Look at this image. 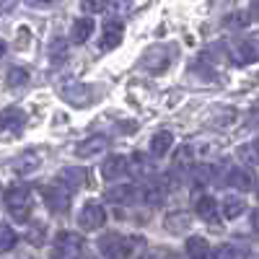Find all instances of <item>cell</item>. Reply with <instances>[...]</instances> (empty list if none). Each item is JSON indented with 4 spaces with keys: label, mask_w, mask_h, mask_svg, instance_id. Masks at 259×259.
<instances>
[{
    "label": "cell",
    "mask_w": 259,
    "mask_h": 259,
    "mask_svg": "<svg viewBox=\"0 0 259 259\" xmlns=\"http://www.w3.org/2000/svg\"><path fill=\"white\" fill-rule=\"evenodd\" d=\"M41 200H45V205L50 207V212H68L70 210V194L68 189L62 187H45L41 189Z\"/></svg>",
    "instance_id": "5"
},
{
    "label": "cell",
    "mask_w": 259,
    "mask_h": 259,
    "mask_svg": "<svg viewBox=\"0 0 259 259\" xmlns=\"http://www.w3.org/2000/svg\"><path fill=\"white\" fill-rule=\"evenodd\" d=\"M231 60H233L236 65H249V62L256 60V52H254V47L249 45V41H241V45H236V47L231 50Z\"/></svg>",
    "instance_id": "18"
},
{
    "label": "cell",
    "mask_w": 259,
    "mask_h": 259,
    "mask_svg": "<svg viewBox=\"0 0 259 259\" xmlns=\"http://www.w3.org/2000/svg\"><path fill=\"white\" fill-rule=\"evenodd\" d=\"M60 182H62L65 187L75 189V187H80V184L85 182V171H83V168H73V166H68V168H62V171H60Z\"/></svg>",
    "instance_id": "20"
},
{
    "label": "cell",
    "mask_w": 259,
    "mask_h": 259,
    "mask_svg": "<svg viewBox=\"0 0 259 259\" xmlns=\"http://www.w3.org/2000/svg\"><path fill=\"white\" fill-rule=\"evenodd\" d=\"M143 200L148 202V205H161L163 200H166V187L161 184V182H150V184H145L143 187Z\"/></svg>",
    "instance_id": "16"
},
{
    "label": "cell",
    "mask_w": 259,
    "mask_h": 259,
    "mask_svg": "<svg viewBox=\"0 0 259 259\" xmlns=\"http://www.w3.org/2000/svg\"><path fill=\"white\" fill-rule=\"evenodd\" d=\"M187 256L189 259H210V244L202 236H189L187 239Z\"/></svg>",
    "instance_id": "14"
},
{
    "label": "cell",
    "mask_w": 259,
    "mask_h": 259,
    "mask_svg": "<svg viewBox=\"0 0 259 259\" xmlns=\"http://www.w3.org/2000/svg\"><path fill=\"white\" fill-rule=\"evenodd\" d=\"M6 210L16 223H29L31 210H34V200L26 187H8L6 192Z\"/></svg>",
    "instance_id": "2"
},
{
    "label": "cell",
    "mask_w": 259,
    "mask_h": 259,
    "mask_svg": "<svg viewBox=\"0 0 259 259\" xmlns=\"http://www.w3.org/2000/svg\"><path fill=\"white\" fill-rule=\"evenodd\" d=\"M166 259H182V256H177V254H168Z\"/></svg>",
    "instance_id": "39"
},
{
    "label": "cell",
    "mask_w": 259,
    "mask_h": 259,
    "mask_svg": "<svg viewBox=\"0 0 259 259\" xmlns=\"http://www.w3.org/2000/svg\"><path fill=\"white\" fill-rule=\"evenodd\" d=\"M251 18L259 21V0H251Z\"/></svg>",
    "instance_id": "36"
},
{
    "label": "cell",
    "mask_w": 259,
    "mask_h": 259,
    "mask_svg": "<svg viewBox=\"0 0 259 259\" xmlns=\"http://www.w3.org/2000/svg\"><path fill=\"white\" fill-rule=\"evenodd\" d=\"M256 259H259V256H256Z\"/></svg>",
    "instance_id": "42"
},
{
    "label": "cell",
    "mask_w": 259,
    "mask_h": 259,
    "mask_svg": "<svg viewBox=\"0 0 259 259\" xmlns=\"http://www.w3.org/2000/svg\"><path fill=\"white\" fill-rule=\"evenodd\" d=\"M106 148H109V140H106L104 135H94V138H89V140L78 143L75 156H78V158H94V156L104 153Z\"/></svg>",
    "instance_id": "6"
},
{
    "label": "cell",
    "mask_w": 259,
    "mask_h": 259,
    "mask_svg": "<svg viewBox=\"0 0 259 259\" xmlns=\"http://www.w3.org/2000/svg\"><path fill=\"white\" fill-rule=\"evenodd\" d=\"M246 16H241V13H236V16H228L226 18V26H246Z\"/></svg>",
    "instance_id": "31"
},
{
    "label": "cell",
    "mask_w": 259,
    "mask_h": 259,
    "mask_svg": "<svg viewBox=\"0 0 259 259\" xmlns=\"http://www.w3.org/2000/svg\"><path fill=\"white\" fill-rule=\"evenodd\" d=\"M239 158L246 163V166H259V138L251 140V143H244L239 148Z\"/></svg>",
    "instance_id": "22"
},
{
    "label": "cell",
    "mask_w": 259,
    "mask_h": 259,
    "mask_svg": "<svg viewBox=\"0 0 259 259\" xmlns=\"http://www.w3.org/2000/svg\"><path fill=\"white\" fill-rule=\"evenodd\" d=\"M127 171H130V161L124 156H109V158L104 161V166H101V177L106 182H114L122 174H127Z\"/></svg>",
    "instance_id": "7"
},
{
    "label": "cell",
    "mask_w": 259,
    "mask_h": 259,
    "mask_svg": "<svg viewBox=\"0 0 259 259\" xmlns=\"http://www.w3.org/2000/svg\"><path fill=\"white\" fill-rule=\"evenodd\" d=\"M94 29H96V24H94V18H78L75 24H73V41H78V45H83L85 39H89L91 34H94Z\"/></svg>",
    "instance_id": "17"
},
{
    "label": "cell",
    "mask_w": 259,
    "mask_h": 259,
    "mask_svg": "<svg viewBox=\"0 0 259 259\" xmlns=\"http://www.w3.org/2000/svg\"><path fill=\"white\" fill-rule=\"evenodd\" d=\"M226 182L233 187V189H239V192H249L254 187V174L249 168H231L228 171V177Z\"/></svg>",
    "instance_id": "11"
},
{
    "label": "cell",
    "mask_w": 259,
    "mask_h": 259,
    "mask_svg": "<svg viewBox=\"0 0 259 259\" xmlns=\"http://www.w3.org/2000/svg\"><path fill=\"white\" fill-rule=\"evenodd\" d=\"M171 145H174V135H171L168 130H161V133H156L153 140H150V156H156V158L166 156L171 150Z\"/></svg>",
    "instance_id": "12"
},
{
    "label": "cell",
    "mask_w": 259,
    "mask_h": 259,
    "mask_svg": "<svg viewBox=\"0 0 259 259\" xmlns=\"http://www.w3.org/2000/svg\"><path fill=\"white\" fill-rule=\"evenodd\" d=\"M197 215L202 221H207V223H218V202H215L210 194H205L202 200H197Z\"/></svg>",
    "instance_id": "15"
},
{
    "label": "cell",
    "mask_w": 259,
    "mask_h": 259,
    "mask_svg": "<svg viewBox=\"0 0 259 259\" xmlns=\"http://www.w3.org/2000/svg\"><path fill=\"white\" fill-rule=\"evenodd\" d=\"M215 166H197L194 168V182L197 184H207V182H212L215 177Z\"/></svg>",
    "instance_id": "26"
},
{
    "label": "cell",
    "mask_w": 259,
    "mask_h": 259,
    "mask_svg": "<svg viewBox=\"0 0 259 259\" xmlns=\"http://www.w3.org/2000/svg\"><path fill=\"white\" fill-rule=\"evenodd\" d=\"M29 241H31V244H36V246H39L41 241H45V223H39L36 228H31V231H29Z\"/></svg>",
    "instance_id": "30"
},
{
    "label": "cell",
    "mask_w": 259,
    "mask_h": 259,
    "mask_svg": "<svg viewBox=\"0 0 259 259\" xmlns=\"http://www.w3.org/2000/svg\"><path fill=\"white\" fill-rule=\"evenodd\" d=\"M249 124H251V127H259V109H254V112L249 114Z\"/></svg>",
    "instance_id": "35"
},
{
    "label": "cell",
    "mask_w": 259,
    "mask_h": 259,
    "mask_svg": "<svg viewBox=\"0 0 259 259\" xmlns=\"http://www.w3.org/2000/svg\"><path fill=\"white\" fill-rule=\"evenodd\" d=\"M11 3H13V0H3V3H0V11L8 13V11H11Z\"/></svg>",
    "instance_id": "37"
},
{
    "label": "cell",
    "mask_w": 259,
    "mask_h": 259,
    "mask_svg": "<svg viewBox=\"0 0 259 259\" xmlns=\"http://www.w3.org/2000/svg\"><path fill=\"white\" fill-rule=\"evenodd\" d=\"M39 166H41V158L29 150V153H21V156L13 161V174H18V177H31V174H36Z\"/></svg>",
    "instance_id": "8"
},
{
    "label": "cell",
    "mask_w": 259,
    "mask_h": 259,
    "mask_svg": "<svg viewBox=\"0 0 259 259\" xmlns=\"http://www.w3.org/2000/svg\"><path fill=\"white\" fill-rule=\"evenodd\" d=\"M6 55V41H0V57Z\"/></svg>",
    "instance_id": "38"
},
{
    "label": "cell",
    "mask_w": 259,
    "mask_h": 259,
    "mask_svg": "<svg viewBox=\"0 0 259 259\" xmlns=\"http://www.w3.org/2000/svg\"><path fill=\"white\" fill-rule=\"evenodd\" d=\"M26 3H29L31 8H45V6H52L55 0H26Z\"/></svg>",
    "instance_id": "33"
},
{
    "label": "cell",
    "mask_w": 259,
    "mask_h": 259,
    "mask_svg": "<svg viewBox=\"0 0 259 259\" xmlns=\"http://www.w3.org/2000/svg\"><path fill=\"white\" fill-rule=\"evenodd\" d=\"M251 228L259 233V207H256V210H251Z\"/></svg>",
    "instance_id": "34"
},
{
    "label": "cell",
    "mask_w": 259,
    "mask_h": 259,
    "mask_svg": "<svg viewBox=\"0 0 259 259\" xmlns=\"http://www.w3.org/2000/svg\"><path fill=\"white\" fill-rule=\"evenodd\" d=\"M119 41H122V24L109 21V24L104 26V31H101V47L104 50H114V47H119Z\"/></svg>",
    "instance_id": "13"
},
{
    "label": "cell",
    "mask_w": 259,
    "mask_h": 259,
    "mask_svg": "<svg viewBox=\"0 0 259 259\" xmlns=\"http://www.w3.org/2000/svg\"><path fill=\"white\" fill-rule=\"evenodd\" d=\"M140 259H153V256H140Z\"/></svg>",
    "instance_id": "40"
},
{
    "label": "cell",
    "mask_w": 259,
    "mask_h": 259,
    "mask_svg": "<svg viewBox=\"0 0 259 259\" xmlns=\"http://www.w3.org/2000/svg\"><path fill=\"white\" fill-rule=\"evenodd\" d=\"M189 226H192V218L187 212H171V215H166V231H171V233L189 231Z\"/></svg>",
    "instance_id": "19"
},
{
    "label": "cell",
    "mask_w": 259,
    "mask_h": 259,
    "mask_svg": "<svg viewBox=\"0 0 259 259\" xmlns=\"http://www.w3.org/2000/svg\"><path fill=\"white\" fill-rule=\"evenodd\" d=\"M106 200L114 202V205H130L138 200V189L133 184H119V187H112L106 192Z\"/></svg>",
    "instance_id": "10"
},
{
    "label": "cell",
    "mask_w": 259,
    "mask_h": 259,
    "mask_svg": "<svg viewBox=\"0 0 259 259\" xmlns=\"http://www.w3.org/2000/svg\"><path fill=\"white\" fill-rule=\"evenodd\" d=\"M143 249H145V239H143V236H117V233H109V236H104V241H101V251L109 259H140Z\"/></svg>",
    "instance_id": "1"
},
{
    "label": "cell",
    "mask_w": 259,
    "mask_h": 259,
    "mask_svg": "<svg viewBox=\"0 0 259 259\" xmlns=\"http://www.w3.org/2000/svg\"><path fill=\"white\" fill-rule=\"evenodd\" d=\"M130 163H133V168L135 171H150V166H148V161L140 156V153H135V158L133 161H130Z\"/></svg>",
    "instance_id": "32"
},
{
    "label": "cell",
    "mask_w": 259,
    "mask_h": 259,
    "mask_svg": "<svg viewBox=\"0 0 259 259\" xmlns=\"http://www.w3.org/2000/svg\"><path fill=\"white\" fill-rule=\"evenodd\" d=\"M192 166V148L184 145L179 153L174 156V168H189Z\"/></svg>",
    "instance_id": "25"
},
{
    "label": "cell",
    "mask_w": 259,
    "mask_h": 259,
    "mask_svg": "<svg viewBox=\"0 0 259 259\" xmlns=\"http://www.w3.org/2000/svg\"><path fill=\"white\" fill-rule=\"evenodd\" d=\"M256 197H259V189H256Z\"/></svg>",
    "instance_id": "41"
},
{
    "label": "cell",
    "mask_w": 259,
    "mask_h": 259,
    "mask_svg": "<svg viewBox=\"0 0 259 259\" xmlns=\"http://www.w3.org/2000/svg\"><path fill=\"white\" fill-rule=\"evenodd\" d=\"M65 57H68V41L55 39L52 41V60H65Z\"/></svg>",
    "instance_id": "27"
},
{
    "label": "cell",
    "mask_w": 259,
    "mask_h": 259,
    "mask_svg": "<svg viewBox=\"0 0 259 259\" xmlns=\"http://www.w3.org/2000/svg\"><path fill=\"white\" fill-rule=\"evenodd\" d=\"M244 210H246V202H244L241 197H236V194L226 197V202H223V215H226L228 221H236L239 215H244Z\"/></svg>",
    "instance_id": "21"
},
{
    "label": "cell",
    "mask_w": 259,
    "mask_h": 259,
    "mask_svg": "<svg viewBox=\"0 0 259 259\" xmlns=\"http://www.w3.org/2000/svg\"><path fill=\"white\" fill-rule=\"evenodd\" d=\"M210 259H236V251H233V246L223 244V246H218V249L210 254Z\"/></svg>",
    "instance_id": "29"
},
{
    "label": "cell",
    "mask_w": 259,
    "mask_h": 259,
    "mask_svg": "<svg viewBox=\"0 0 259 259\" xmlns=\"http://www.w3.org/2000/svg\"><path fill=\"white\" fill-rule=\"evenodd\" d=\"M80 8H83L85 13H101V11L106 8V0H83Z\"/></svg>",
    "instance_id": "28"
},
{
    "label": "cell",
    "mask_w": 259,
    "mask_h": 259,
    "mask_svg": "<svg viewBox=\"0 0 259 259\" xmlns=\"http://www.w3.org/2000/svg\"><path fill=\"white\" fill-rule=\"evenodd\" d=\"M29 80V73L24 68H11L8 70V85L11 89H18V85H24Z\"/></svg>",
    "instance_id": "24"
},
{
    "label": "cell",
    "mask_w": 259,
    "mask_h": 259,
    "mask_svg": "<svg viewBox=\"0 0 259 259\" xmlns=\"http://www.w3.org/2000/svg\"><path fill=\"white\" fill-rule=\"evenodd\" d=\"M24 127V112L18 106H8V109L0 114V133H16Z\"/></svg>",
    "instance_id": "9"
},
{
    "label": "cell",
    "mask_w": 259,
    "mask_h": 259,
    "mask_svg": "<svg viewBox=\"0 0 259 259\" xmlns=\"http://www.w3.org/2000/svg\"><path fill=\"white\" fill-rule=\"evenodd\" d=\"M106 223V210L99 202H85L78 212V226L83 231H99Z\"/></svg>",
    "instance_id": "4"
},
{
    "label": "cell",
    "mask_w": 259,
    "mask_h": 259,
    "mask_svg": "<svg viewBox=\"0 0 259 259\" xmlns=\"http://www.w3.org/2000/svg\"><path fill=\"white\" fill-rule=\"evenodd\" d=\"M80 249H83V239H80L78 233H73V231H60L57 239H55L52 254H55V259H73V256H78Z\"/></svg>",
    "instance_id": "3"
},
{
    "label": "cell",
    "mask_w": 259,
    "mask_h": 259,
    "mask_svg": "<svg viewBox=\"0 0 259 259\" xmlns=\"http://www.w3.org/2000/svg\"><path fill=\"white\" fill-rule=\"evenodd\" d=\"M16 246V233L8 226H0V251H11Z\"/></svg>",
    "instance_id": "23"
}]
</instances>
